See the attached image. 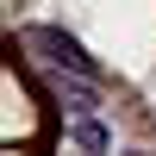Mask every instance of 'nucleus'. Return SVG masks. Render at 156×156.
Segmentation results:
<instances>
[{"mask_svg":"<svg viewBox=\"0 0 156 156\" xmlns=\"http://www.w3.org/2000/svg\"><path fill=\"white\" fill-rule=\"evenodd\" d=\"M75 150H81V156H106V131H100L94 119H81V125H75Z\"/></svg>","mask_w":156,"mask_h":156,"instance_id":"f03ea898","label":"nucleus"},{"mask_svg":"<svg viewBox=\"0 0 156 156\" xmlns=\"http://www.w3.org/2000/svg\"><path fill=\"white\" fill-rule=\"evenodd\" d=\"M25 50H37V62H50L56 75H75V81L94 75V56H87L69 31H56V25H31V31H25Z\"/></svg>","mask_w":156,"mask_h":156,"instance_id":"f257e3e1","label":"nucleus"}]
</instances>
